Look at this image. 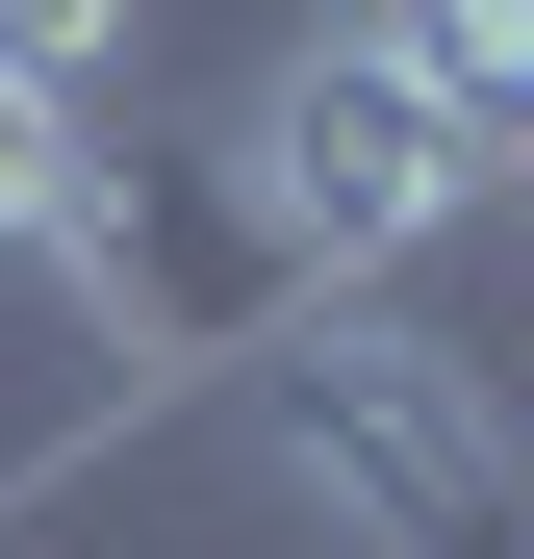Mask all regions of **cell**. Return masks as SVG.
<instances>
[{"mask_svg":"<svg viewBox=\"0 0 534 559\" xmlns=\"http://www.w3.org/2000/svg\"><path fill=\"white\" fill-rule=\"evenodd\" d=\"M229 457H254V509L331 534V559H509L534 509V432L459 331H407V306H281L229 356Z\"/></svg>","mask_w":534,"mask_h":559,"instance_id":"6da1fadb","label":"cell"},{"mask_svg":"<svg viewBox=\"0 0 534 559\" xmlns=\"http://www.w3.org/2000/svg\"><path fill=\"white\" fill-rule=\"evenodd\" d=\"M204 178H229V229L281 254V306H382L432 229H484V153L432 128V76L356 26V0L229 76V153H204Z\"/></svg>","mask_w":534,"mask_h":559,"instance_id":"7a4b0ae2","label":"cell"},{"mask_svg":"<svg viewBox=\"0 0 534 559\" xmlns=\"http://www.w3.org/2000/svg\"><path fill=\"white\" fill-rule=\"evenodd\" d=\"M407 76H432V128L484 153V204H509V153H534V0H356Z\"/></svg>","mask_w":534,"mask_h":559,"instance_id":"3957f363","label":"cell"},{"mask_svg":"<svg viewBox=\"0 0 534 559\" xmlns=\"http://www.w3.org/2000/svg\"><path fill=\"white\" fill-rule=\"evenodd\" d=\"M509 229H534V153H509Z\"/></svg>","mask_w":534,"mask_h":559,"instance_id":"277c9868","label":"cell"}]
</instances>
